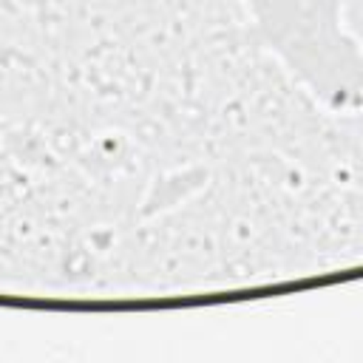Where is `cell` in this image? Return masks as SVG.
<instances>
[{
    "mask_svg": "<svg viewBox=\"0 0 363 363\" xmlns=\"http://www.w3.org/2000/svg\"><path fill=\"white\" fill-rule=\"evenodd\" d=\"M241 6L261 45L326 113L352 116L363 108V48L340 26L346 0H241Z\"/></svg>",
    "mask_w": 363,
    "mask_h": 363,
    "instance_id": "1",
    "label": "cell"
}]
</instances>
